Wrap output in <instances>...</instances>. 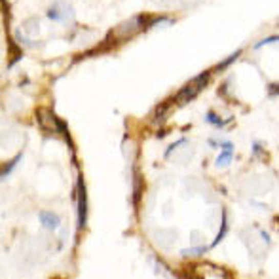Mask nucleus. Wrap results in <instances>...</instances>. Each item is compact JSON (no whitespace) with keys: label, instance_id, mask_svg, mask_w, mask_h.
<instances>
[{"label":"nucleus","instance_id":"obj_12","mask_svg":"<svg viewBox=\"0 0 279 279\" xmlns=\"http://www.w3.org/2000/svg\"><path fill=\"white\" fill-rule=\"evenodd\" d=\"M209 247H194V249H188V251H184V256H192V254H194V256H198V254H203L205 253V251H207Z\"/></svg>","mask_w":279,"mask_h":279},{"label":"nucleus","instance_id":"obj_3","mask_svg":"<svg viewBox=\"0 0 279 279\" xmlns=\"http://www.w3.org/2000/svg\"><path fill=\"white\" fill-rule=\"evenodd\" d=\"M190 277L192 279H232L230 272L224 268L217 266L213 262H198L190 268Z\"/></svg>","mask_w":279,"mask_h":279},{"label":"nucleus","instance_id":"obj_1","mask_svg":"<svg viewBox=\"0 0 279 279\" xmlns=\"http://www.w3.org/2000/svg\"><path fill=\"white\" fill-rule=\"evenodd\" d=\"M146 27H150V15H137L133 19L123 21V23H120L118 27H114L101 46H104V48L120 46L123 44V42H127L130 38H133V36L139 34L141 31H144Z\"/></svg>","mask_w":279,"mask_h":279},{"label":"nucleus","instance_id":"obj_5","mask_svg":"<svg viewBox=\"0 0 279 279\" xmlns=\"http://www.w3.org/2000/svg\"><path fill=\"white\" fill-rule=\"evenodd\" d=\"M76 201H78V228L84 230L85 219H88V192H85L82 177H78V184H76Z\"/></svg>","mask_w":279,"mask_h":279},{"label":"nucleus","instance_id":"obj_10","mask_svg":"<svg viewBox=\"0 0 279 279\" xmlns=\"http://www.w3.org/2000/svg\"><path fill=\"white\" fill-rule=\"evenodd\" d=\"M19 160H21V154H17V156L13 158L12 162H8V163H4V165H0V177H4V175H8L10 171H12L17 163H19Z\"/></svg>","mask_w":279,"mask_h":279},{"label":"nucleus","instance_id":"obj_4","mask_svg":"<svg viewBox=\"0 0 279 279\" xmlns=\"http://www.w3.org/2000/svg\"><path fill=\"white\" fill-rule=\"evenodd\" d=\"M36 120H38L40 127H42L44 131H48V133H55V131L61 130L67 135L65 125L61 123L59 118L53 116L52 111H48V109H38V111H36Z\"/></svg>","mask_w":279,"mask_h":279},{"label":"nucleus","instance_id":"obj_6","mask_svg":"<svg viewBox=\"0 0 279 279\" xmlns=\"http://www.w3.org/2000/svg\"><path fill=\"white\" fill-rule=\"evenodd\" d=\"M48 17L52 21H59V23H67L72 17V8L67 2H55L50 10H48Z\"/></svg>","mask_w":279,"mask_h":279},{"label":"nucleus","instance_id":"obj_2","mask_svg":"<svg viewBox=\"0 0 279 279\" xmlns=\"http://www.w3.org/2000/svg\"><path fill=\"white\" fill-rule=\"evenodd\" d=\"M209 80H211V72H203V74H200L198 78L188 82L182 90H179V93H177L175 99H173V104H175V106H184V104H188L192 99L198 97V93L207 85Z\"/></svg>","mask_w":279,"mask_h":279},{"label":"nucleus","instance_id":"obj_8","mask_svg":"<svg viewBox=\"0 0 279 279\" xmlns=\"http://www.w3.org/2000/svg\"><path fill=\"white\" fill-rule=\"evenodd\" d=\"M232 158H234V148H232V144H226L224 150H222V154L217 158V167H226L232 163Z\"/></svg>","mask_w":279,"mask_h":279},{"label":"nucleus","instance_id":"obj_9","mask_svg":"<svg viewBox=\"0 0 279 279\" xmlns=\"http://www.w3.org/2000/svg\"><path fill=\"white\" fill-rule=\"evenodd\" d=\"M171 104H173V99L171 101H165V103H162L160 106L156 109V123L162 122V118H165L169 114V111H171Z\"/></svg>","mask_w":279,"mask_h":279},{"label":"nucleus","instance_id":"obj_13","mask_svg":"<svg viewBox=\"0 0 279 279\" xmlns=\"http://www.w3.org/2000/svg\"><path fill=\"white\" fill-rule=\"evenodd\" d=\"M207 120H211V122H213L214 125H219V127H221V125H224L221 118L217 116V114H213V112H209V114H207Z\"/></svg>","mask_w":279,"mask_h":279},{"label":"nucleus","instance_id":"obj_7","mask_svg":"<svg viewBox=\"0 0 279 279\" xmlns=\"http://www.w3.org/2000/svg\"><path fill=\"white\" fill-rule=\"evenodd\" d=\"M40 222H42V224H44L46 228H50V230H53V228H57L59 226V217L57 214H53V213H50V211H42V213H40Z\"/></svg>","mask_w":279,"mask_h":279},{"label":"nucleus","instance_id":"obj_11","mask_svg":"<svg viewBox=\"0 0 279 279\" xmlns=\"http://www.w3.org/2000/svg\"><path fill=\"white\" fill-rule=\"evenodd\" d=\"M226 230H228V224H226V214H222V222H221V232H219V235H217V238H214V241L213 243H211V245H219V243H221V240L222 238H224V235H226Z\"/></svg>","mask_w":279,"mask_h":279}]
</instances>
